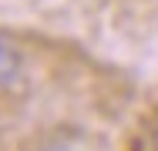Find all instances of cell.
<instances>
[{"mask_svg": "<svg viewBox=\"0 0 158 151\" xmlns=\"http://www.w3.org/2000/svg\"><path fill=\"white\" fill-rule=\"evenodd\" d=\"M24 74H27L24 47L17 44V37L0 30V94H10L17 84H24Z\"/></svg>", "mask_w": 158, "mask_h": 151, "instance_id": "cell-1", "label": "cell"}]
</instances>
